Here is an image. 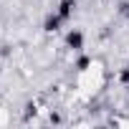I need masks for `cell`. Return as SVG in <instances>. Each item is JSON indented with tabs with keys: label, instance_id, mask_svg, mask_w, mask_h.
Listing matches in <instances>:
<instances>
[{
	"label": "cell",
	"instance_id": "1",
	"mask_svg": "<svg viewBox=\"0 0 129 129\" xmlns=\"http://www.w3.org/2000/svg\"><path fill=\"white\" fill-rule=\"evenodd\" d=\"M74 8H76V3H74V0H61V5H58V15L63 18V23H66L69 18H71V13H74Z\"/></svg>",
	"mask_w": 129,
	"mask_h": 129
},
{
	"label": "cell",
	"instance_id": "2",
	"mask_svg": "<svg viewBox=\"0 0 129 129\" xmlns=\"http://www.w3.org/2000/svg\"><path fill=\"white\" fill-rule=\"evenodd\" d=\"M66 43H69V48H74V51H81V46H84V36H81L79 30H71V33L66 36Z\"/></svg>",
	"mask_w": 129,
	"mask_h": 129
}]
</instances>
